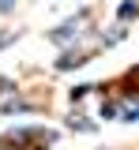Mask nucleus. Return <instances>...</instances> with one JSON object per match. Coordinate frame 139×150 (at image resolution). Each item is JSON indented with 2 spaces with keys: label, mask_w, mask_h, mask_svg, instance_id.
Masks as SVG:
<instances>
[{
  "label": "nucleus",
  "mask_w": 139,
  "mask_h": 150,
  "mask_svg": "<svg viewBox=\"0 0 139 150\" xmlns=\"http://www.w3.org/2000/svg\"><path fill=\"white\" fill-rule=\"evenodd\" d=\"M34 139H45V131L41 128H15V131H8L4 146H30Z\"/></svg>",
  "instance_id": "nucleus-1"
},
{
  "label": "nucleus",
  "mask_w": 139,
  "mask_h": 150,
  "mask_svg": "<svg viewBox=\"0 0 139 150\" xmlns=\"http://www.w3.org/2000/svg\"><path fill=\"white\" fill-rule=\"evenodd\" d=\"M83 26H87V11H79V15H75V19H68L64 26H57V30H53V34H49V38H53V41H72V38L79 34Z\"/></svg>",
  "instance_id": "nucleus-2"
},
{
  "label": "nucleus",
  "mask_w": 139,
  "mask_h": 150,
  "mask_svg": "<svg viewBox=\"0 0 139 150\" xmlns=\"http://www.w3.org/2000/svg\"><path fill=\"white\" fill-rule=\"evenodd\" d=\"M38 105H30V101H23V98H4V105H0V112L4 116H11V112H34Z\"/></svg>",
  "instance_id": "nucleus-3"
},
{
  "label": "nucleus",
  "mask_w": 139,
  "mask_h": 150,
  "mask_svg": "<svg viewBox=\"0 0 139 150\" xmlns=\"http://www.w3.org/2000/svg\"><path fill=\"white\" fill-rule=\"evenodd\" d=\"M135 15H139V4H135V0H124V4L117 8V19H120V23H132Z\"/></svg>",
  "instance_id": "nucleus-4"
},
{
  "label": "nucleus",
  "mask_w": 139,
  "mask_h": 150,
  "mask_svg": "<svg viewBox=\"0 0 139 150\" xmlns=\"http://www.w3.org/2000/svg\"><path fill=\"white\" fill-rule=\"evenodd\" d=\"M68 128H75V131H94V124H90L87 116H68Z\"/></svg>",
  "instance_id": "nucleus-5"
},
{
  "label": "nucleus",
  "mask_w": 139,
  "mask_h": 150,
  "mask_svg": "<svg viewBox=\"0 0 139 150\" xmlns=\"http://www.w3.org/2000/svg\"><path fill=\"white\" fill-rule=\"evenodd\" d=\"M101 116H105V120H113V116H120V109H117V105H105V109H101Z\"/></svg>",
  "instance_id": "nucleus-6"
},
{
  "label": "nucleus",
  "mask_w": 139,
  "mask_h": 150,
  "mask_svg": "<svg viewBox=\"0 0 139 150\" xmlns=\"http://www.w3.org/2000/svg\"><path fill=\"white\" fill-rule=\"evenodd\" d=\"M11 4H15V0H0V11H11Z\"/></svg>",
  "instance_id": "nucleus-7"
},
{
  "label": "nucleus",
  "mask_w": 139,
  "mask_h": 150,
  "mask_svg": "<svg viewBox=\"0 0 139 150\" xmlns=\"http://www.w3.org/2000/svg\"><path fill=\"white\" fill-rule=\"evenodd\" d=\"M8 41H11V34H0V49H4V45H8Z\"/></svg>",
  "instance_id": "nucleus-8"
},
{
  "label": "nucleus",
  "mask_w": 139,
  "mask_h": 150,
  "mask_svg": "<svg viewBox=\"0 0 139 150\" xmlns=\"http://www.w3.org/2000/svg\"><path fill=\"white\" fill-rule=\"evenodd\" d=\"M0 90H11V83H8V79H0Z\"/></svg>",
  "instance_id": "nucleus-9"
}]
</instances>
